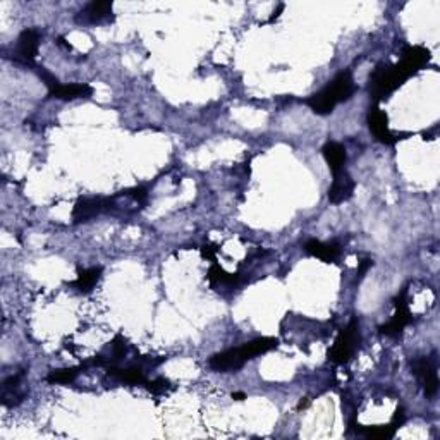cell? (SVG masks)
I'll return each mask as SVG.
<instances>
[{
  "label": "cell",
  "instance_id": "6da1fadb",
  "mask_svg": "<svg viewBox=\"0 0 440 440\" xmlns=\"http://www.w3.org/2000/svg\"><path fill=\"white\" fill-rule=\"evenodd\" d=\"M428 64V52L422 47H406L396 65H378L370 78V95L375 102L387 98L401 84Z\"/></svg>",
  "mask_w": 440,
  "mask_h": 440
},
{
  "label": "cell",
  "instance_id": "7a4b0ae2",
  "mask_svg": "<svg viewBox=\"0 0 440 440\" xmlns=\"http://www.w3.org/2000/svg\"><path fill=\"white\" fill-rule=\"evenodd\" d=\"M277 346H279V341L276 337L254 339V341L241 347H234V349H227L224 353L214 354L208 360V366L215 370V372H236V370H241L250 360L276 349Z\"/></svg>",
  "mask_w": 440,
  "mask_h": 440
},
{
  "label": "cell",
  "instance_id": "3957f363",
  "mask_svg": "<svg viewBox=\"0 0 440 440\" xmlns=\"http://www.w3.org/2000/svg\"><path fill=\"white\" fill-rule=\"evenodd\" d=\"M353 93H354L353 76H351L349 71H346L335 76V79H332L322 91L310 96V98H308V105L311 107V110H313L315 114L327 115L330 114V112H334L335 105L349 100Z\"/></svg>",
  "mask_w": 440,
  "mask_h": 440
},
{
  "label": "cell",
  "instance_id": "277c9868",
  "mask_svg": "<svg viewBox=\"0 0 440 440\" xmlns=\"http://www.w3.org/2000/svg\"><path fill=\"white\" fill-rule=\"evenodd\" d=\"M361 335H360V322L356 318H353L349 322V325L339 334V337L335 339V344L332 346L329 351L330 361L337 363V365H344L353 358V354L356 353L358 346H360Z\"/></svg>",
  "mask_w": 440,
  "mask_h": 440
},
{
  "label": "cell",
  "instance_id": "5b68a950",
  "mask_svg": "<svg viewBox=\"0 0 440 440\" xmlns=\"http://www.w3.org/2000/svg\"><path fill=\"white\" fill-rule=\"evenodd\" d=\"M115 198H81L76 202L72 210V219L76 224L90 222L91 219L98 217L100 214L110 212L114 207Z\"/></svg>",
  "mask_w": 440,
  "mask_h": 440
},
{
  "label": "cell",
  "instance_id": "8992f818",
  "mask_svg": "<svg viewBox=\"0 0 440 440\" xmlns=\"http://www.w3.org/2000/svg\"><path fill=\"white\" fill-rule=\"evenodd\" d=\"M411 311H409L406 303V291H403L396 298V313H394V316L387 323H384L380 327V332L384 335H389V337H397L411 323Z\"/></svg>",
  "mask_w": 440,
  "mask_h": 440
},
{
  "label": "cell",
  "instance_id": "52a82bcc",
  "mask_svg": "<svg viewBox=\"0 0 440 440\" xmlns=\"http://www.w3.org/2000/svg\"><path fill=\"white\" fill-rule=\"evenodd\" d=\"M413 373L420 378V382L423 384L425 396L434 397L439 391V377H437V368H435V363L430 358H416L415 361H411Z\"/></svg>",
  "mask_w": 440,
  "mask_h": 440
},
{
  "label": "cell",
  "instance_id": "ba28073f",
  "mask_svg": "<svg viewBox=\"0 0 440 440\" xmlns=\"http://www.w3.org/2000/svg\"><path fill=\"white\" fill-rule=\"evenodd\" d=\"M112 2H90L83 11L76 16V22L79 25H100V22H107L114 19L112 14Z\"/></svg>",
  "mask_w": 440,
  "mask_h": 440
},
{
  "label": "cell",
  "instance_id": "9c48e42d",
  "mask_svg": "<svg viewBox=\"0 0 440 440\" xmlns=\"http://www.w3.org/2000/svg\"><path fill=\"white\" fill-rule=\"evenodd\" d=\"M38 44H40V33L37 30L28 28L19 34L16 47V59L19 63L32 64L38 53Z\"/></svg>",
  "mask_w": 440,
  "mask_h": 440
},
{
  "label": "cell",
  "instance_id": "30bf717a",
  "mask_svg": "<svg viewBox=\"0 0 440 440\" xmlns=\"http://www.w3.org/2000/svg\"><path fill=\"white\" fill-rule=\"evenodd\" d=\"M368 126L370 131L375 134V138L378 141L385 143V145H392V143L397 141V138L394 136L392 131L389 129V119L385 112H382L377 107L370 109L368 114Z\"/></svg>",
  "mask_w": 440,
  "mask_h": 440
},
{
  "label": "cell",
  "instance_id": "8fae6325",
  "mask_svg": "<svg viewBox=\"0 0 440 440\" xmlns=\"http://www.w3.org/2000/svg\"><path fill=\"white\" fill-rule=\"evenodd\" d=\"M354 193V181L351 179V176L346 171L335 174L334 181H332V186L329 188V200L330 203L339 205L344 203L353 196Z\"/></svg>",
  "mask_w": 440,
  "mask_h": 440
},
{
  "label": "cell",
  "instance_id": "7c38bea8",
  "mask_svg": "<svg viewBox=\"0 0 440 440\" xmlns=\"http://www.w3.org/2000/svg\"><path fill=\"white\" fill-rule=\"evenodd\" d=\"M322 153H323V158H325V162H327V164H329V169H330L332 176H335V174H339V172H342V171H346L344 165H346L347 155H346V148L341 145V143L329 141L322 148Z\"/></svg>",
  "mask_w": 440,
  "mask_h": 440
},
{
  "label": "cell",
  "instance_id": "4fadbf2b",
  "mask_svg": "<svg viewBox=\"0 0 440 440\" xmlns=\"http://www.w3.org/2000/svg\"><path fill=\"white\" fill-rule=\"evenodd\" d=\"M404 423V415H403V409H397L396 416H394L392 423L384 425V427H363L358 428L360 434L365 435L368 439H375V440H385V439H391L394 437V434L397 432V428Z\"/></svg>",
  "mask_w": 440,
  "mask_h": 440
},
{
  "label": "cell",
  "instance_id": "5bb4252c",
  "mask_svg": "<svg viewBox=\"0 0 440 440\" xmlns=\"http://www.w3.org/2000/svg\"><path fill=\"white\" fill-rule=\"evenodd\" d=\"M93 93V88L90 84L76 83V84H57L52 90H48V95L59 100H76V98H88Z\"/></svg>",
  "mask_w": 440,
  "mask_h": 440
},
{
  "label": "cell",
  "instance_id": "9a60e30c",
  "mask_svg": "<svg viewBox=\"0 0 440 440\" xmlns=\"http://www.w3.org/2000/svg\"><path fill=\"white\" fill-rule=\"evenodd\" d=\"M304 250H306V253H310L311 257L320 258V260L327 261V264H332V261L337 260L339 253H341L339 245H335V242H322L316 241V239H310V241L306 242V246H304Z\"/></svg>",
  "mask_w": 440,
  "mask_h": 440
},
{
  "label": "cell",
  "instance_id": "2e32d148",
  "mask_svg": "<svg viewBox=\"0 0 440 440\" xmlns=\"http://www.w3.org/2000/svg\"><path fill=\"white\" fill-rule=\"evenodd\" d=\"M107 375L115 378V380L122 382V384H127V385H146L148 384V380H146L145 377V372H143V368H140V366H131V368H114V366H110L109 372H107Z\"/></svg>",
  "mask_w": 440,
  "mask_h": 440
},
{
  "label": "cell",
  "instance_id": "e0dca14e",
  "mask_svg": "<svg viewBox=\"0 0 440 440\" xmlns=\"http://www.w3.org/2000/svg\"><path fill=\"white\" fill-rule=\"evenodd\" d=\"M100 276H102V268L100 267L83 270V272L78 273V279L75 283H71V285H75L81 292H90L95 287V284L100 280Z\"/></svg>",
  "mask_w": 440,
  "mask_h": 440
},
{
  "label": "cell",
  "instance_id": "ac0fdd59",
  "mask_svg": "<svg viewBox=\"0 0 440 440\" xmlns=\"http://www.w3.org/2000/svg\"><path fill=\"white\" fill-rule=\"evenodd\" d=\"M208 279L212 283H220V284H236L239 280L238 273H229L224 268H220L217 264L212 265V268L208 270Z\"/></svg>",
  "mask_w": 440,
  "mask_h": 440
},
{
  "label": "cell",
  "instance_id": "d6986e66",
  "mask_svg": "<svg viewBox=\"0 0 440 440\" xmlns=\"http://www.w3.org/2000/svg\"><path fill=\"white\" fill-rule=\"evenodd\" d=\"M83 366H78V368H64V370H57V372H52L47 377V380L50 384H71L75 382V378L79 375V370Z\"/></svg>",
  "mask_w": 440,
  "mask_h": 440
},
{
  "label": "cell",
  "instance_id": "ffe728a7",
  "mask_svg": "<svg viewBox=\"0 0 440 440\" xmlns=\"http://www.w3.org/2000/svg\"><path fill=\"white\" fill-rule=\"evenodd\" d=\"M146 387H148V391L153 394H164L169 389V382L165 380V378H157V380L148 382Z\"/></svg>",
  "mask_w": 440,
  "mask_h": 440
},
{
  "label": "cell",
  "instance_id": "44dd1931",
  "mask_svg": "<svg viewBox=\"0 0 440 440\" xmlns=\"http://www.w3.org/2000/svg\"><path fill=\"white\" fill-rule=\"evenodd\" d=\"M283 11H284V4H280V6H279V9H277V11H273V16H272V18H270V21H273V19H276V18H279V14H280V13H283Z\"/></svg>",
  "mask_w": 440,
  "mask_h": 440
},
{
  "label": "cell",
  "instance_id": "7402d4cb",
  "mask_svg": "<svg viewBox=\"0 0 440 440\" xmlns=\"http://www.w3.org/2000/svg\"><path fill=\"white\" fill-rule=\"evenodd\" d=\"M233 399H238V401H242V399H246V396L242 392H234L233 394Z\"/></svg>",
  "mask_w": 440,
  "mask_h": 440
}]
</instances>
